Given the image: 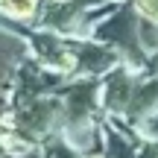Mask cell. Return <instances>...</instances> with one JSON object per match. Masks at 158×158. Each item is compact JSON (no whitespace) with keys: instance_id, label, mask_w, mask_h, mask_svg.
Wrapping results in <instances>:
<instances>
[{"instance_id":"6da1fadb","label":"cell","mask_w":158,"mask_h":158,"mask_svg":"<svg viewBox=\"0 0 158 158\" xmlns=\"http://www.w3.org/2000/svg\"><path fill=\"white\" fill-rule=\"evenodd\" d=\"M0 6L15 18H29L38 6V0H0Z\"/></svg>"},{"instance_id":"7a4b0ae2","label":"cell","mask_w":158,"mask_h":158,"mask_svg":"<svg viewBox=\"0 0 158 158\" xmlns=\"http://www.w3.org/2000/svg\"><path fill=\"white\" fill-rule=\"evenodd\" d=\"M138 9H141V15L158 21V0H138Z\"/></svg>"}]
</instances>
